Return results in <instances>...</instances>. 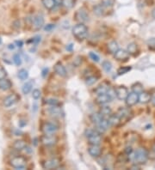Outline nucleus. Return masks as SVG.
I'll return each mask as SVG.
<instances>
[{"mask_svg": "<svg viewBox=\"0 0 155 170\" xmlns=\"http://www.w3.org/2000/svg\"><path fill=\"white\" fill-rule=\"evenodd\" d=\"M116 114L120 117L121 120H122L123 119L128 117V115H129V110L127 109V108H120Z\"/></svg>", "mask_w": 155, "mask_h": 170, "instance_id": "29", "label": "nucleus"}, {"mask_svg": "<svg viewBox=\"0 0 155 170\" xmlns=\"http://www.w3.org/2000/svg\"><path fill=\"white\" fill-rule=\"evenodd\" d=\"M151 100H152V98H151V96H150L149 93L142 91L141 93H140L139 94L140 103H141V104H147V103L150 102Z\"/></svg>", "mask_w": 155, "mask_h": 170, "instance_id": "20", "label": "nucleus"}, {"mask_svg": "<svg viewBox=\"0 0 155 170\" xmlns=\"http://www.w3.org/2000/svg\"><path fill=\"white\" fill-rule=\"evenodd\" d=\"M128 52L129 54H135L138 52V47L135 43H130L128 46Z\"/></svg>", "mask_w": 155, "mask_h": 170, "instance_id": "34", "label": "nucleus"}, {"mask_svg": "<svg viewBox=\"0 0 155 170\" xmlns=\"http://www.w3.org/2000/svg\"><path fill=\"white\" fill-rule=\"evenodd\" d=\"M115 91H116V96L117 97V99L122 100V101L126 100V98L128 97L129 94L128 89L125 86H119L115 90Z\"/></svg>", "mask_w": 155, "mask_h": 170, "instance_id": "12", "label": "nucleus"}, {"mask_svg": "<svg viewBox=\"0 0 155 170\" xmlns=\"http://www.w3.org/2000/svg\"><path fill=\"white\" fill-rule=\"evenodd\" d=\"M102 66H103V69L104 70V71L107 72V73L110 72L111 70H112V64H111L110 61H108V60L103 61V62L102 63Z\"/></svg>", "mask_w": 155, "mask_h": 170, "instance_id": "33", "label": "nucleus"}, {"mask_svg": "<svg viewBox=\"0 0 155 170\" xmlns=\"http://www.w3.org/2000/svg\"><path fill=\"white\" fill-rule=\"evenodd\" d=\"M110 88L109 85L106 84V83H102V84L98 85L96 87L94 92H95V94L98 96V95H103V94H107L108 92L110 91Z\"/></svg>", "mask_w": 155, "mask_h": 170, "instance_id": "19", "label": "nucleus"}, {"mask_svg": "<svg viewBox=\"0 0 155 170\" xmlns=\"http://www.w3.org/2000/svg\"><path fill=\"white\" fill-rule=\"evenodd\" d=\"M115 58L118 61H126L129 57V53L128 51L124 50V49H119L116 53L114 54Z\"/></svg>", "mask_w": 155, "mask_h": 170, "instance_id": "16", "label": "nucleus"}, {"mask_svg": "<svg viewBox=\"0 0 155 170\" xmlns=\"http://www.w3.org/2000/svg\"><path fill=\"white\" fill-rule=\"evenodd\" d=\"M139 102V94L135 92H131L128 94V97L126 98V104L128 106H133Z\"/></svg>", "mask_w": 155, "mask_h": 170, "instance_id": "10", "label": "nucleus"}, {"mask_svg": "<svg viewBox=\"0 0 155 170\" xmlns=\"http://www.w3.org/2000/svg\"><path fill=\"white\" fill-rule=\"evenodd\" d=\"M75 5V0H61V5L66 9H72Z\"/></svg>", "mask_w": 155, "mask_h": 170, "instance_id": "30", "label": "nucleus"}, {"mask_svg": "<svg viewBox=\"0 0 155 170\" xmlns=\"http://www.w3.org/2000/svg\"><path fill=\"white\" fill-rule=\"evenodd\" d=\"M147 159H148V153H147V149L144 148H139L135 150L134 153H133L132 161L134 162L135 164H144L147 162Z\"/></svg>", "mask_w": 155, "mask_h": 170, "instance_id": "2", "label": "nucleus"}, {"mask_svg": "<svg viewBox=\"0 0 155 170\" xmlns=\"http://www.w3.org/2000/svg\"><path fill=\"white\" fill-rule=\"evenodd\" d=\"M54 28H55V25H54V24H47L46 26L44 27V29H45V31H47V32H50V31H52V30L54 29Z\"/></svg>", "mask_w": 155, "mask_h": 170, "instance_id": "44", "label": "nucleus"}, {"mask_svg": "<svg viewBox=\"0 0 155 170\" xmlns=\"http://www.w3.org/2000/svg\"><path fill=\"white\" fill-rule=\"evenodd\" d=\"M11 165L16 169H25L26 159L23 156H15L11 160Z\"/></svg>", "mask_w": 155, "mask_h": 170, "instance_id": "4", "label": "nucleus"}, {"mask_svg": "<svg viewBox=\"0 0 155 170\" xmlns=\"http://www.w3.org/2000/svg\"><path fill=\"white\" fill-rule=\"evenodd\" d=\"M119 49H120L119 48V45L115 41H110V42L108 44V51L110 52V53H111V54H115Z\"/></svg>", "mask_w": 155, "mask_h": 170, "instance_id": "26", "label": "nucleus"}, {"mask_svg": "<svg viewBox=\"0 0 155 170\" xmlns=\"http://www.w3.org/2000/svg\"><path fill=\"white\" fill-rule=\"evenodd\" d=\"M75 18H76L77 21H79L80 23H84V22H86V21L89 20V15H88L87 11L84 8H81L76 12Z\"/></svg>", "mask_w": 155, "mask_h": 170, "instance_id": "9", "label": "nucleus"}, {"mask_svg": "<svg viewBox=\"0 0 155 170\" xmlns=\"http://www.w3.org/2000/svg\"><path fill=\"white\" fill-rule=\"evenodd\" d=\"M41 142L45 146H53L56 144L57 138L54 135H44L41 138Z\"/></svg>", "mask_w": 155, "mask_h": 170, "instance_id": "11", "label": "nucleus"}, {"mask_svg": "<svg viewBox=\"0 0 155 170\" xmlns=\"http://www.w3.org/2000/svg\"><path fill=\"white\" fill-rule=\"evenodd\" d=\"M147 44H148L149 47L153 48V49H155V38H151L150 40H148Z\"/></svg>", "mask_w": 155, "mask_h": 170, "instance_id": "45", "label": "nucleus"}, {"mask_svg": "<svg viewBox=\"0 0 155 170\" xmlns=\"http://www.w3.org/2000/svg\"><path fill=\"white\" fill-rule=\"evenodd\" d=\"M41 95H42V93H41V91L39 90H33L32 97L34 99L38 100V99L41 97Z\"/></svg>", "mask_w": 155, "mask_h": 170, "instance_id": "42", "label": "nucleus"}, {"mask_svg": "<svg viewBox=\"0 0 155 170\" xmlns=\"http://www.w3.org/2000/svg\"><path fill=\"white\" fill-rule=\"evenodd\" d=\"M2 44V39H1V37H0V45Z\"/></svg>", "mask_w": 155, "mask_h": 170, "instance_id": "54", "label": "nucleus"}, {"mask_svg": "<svg viewBox=\"0 0 155 170\" xmlns=\"http://www.w3.org/2000/svg\"><path fill=\"white\" fill-rule=\"evenodd\" d=\"M17 101H18V96H16V94H11L4 99L3 104L5 107H10V106H13Z\"/></svg>", "mask_w": 155, "mask_h": 170, "instance_id": "14", "label": "nucleus"}, {"mask_svg": "<svg viewBox=\"0 0 155 170\" xmlns=\"http://www.w3.org/2000/svg\"><path fill=\"white\" fill-rule=\"evenodd\" d=\"M89 56H90V58H91L94 62H96V63H97V62L100 61V58H99V56H98L96 53H93V52H91V53H89Z\"/></svg>", "mask_w": 155, "mask_h": 170, "instance_id": "40", "label": "nucleus"}, {"mask_svg": "<svg viewBox=\"0 0 155 170\" xmlns=\"http://www.w3.org/2000/svg\"><path fill=\"white\" fill-rule=\"evenodd\" d=\"M60 165V161L58 158H51L43 162L42 168L45 169H55Z\"/></svg>", "mask_w": 155, "mask_h": 170, "instance_id": "5", "label": "nucleus"}, {"mask_svg": "<svg viewBox=\"0 0 155 170\" xmlns=\"http://www.w3.org/2000/svg\"><path fill=\"white\" fill-rule=\"evenodd\" d=\"M55 2H56L57 5H61V0H55Z\"/></svg>", "mask_w": 155, "mask_h": 170, "instance_id": "52", "label": "nucleus"}, {"mask_svg": "<svg viewBox=\"0 0 155 170\" xmlns=\"http://www.w3.org/2000/svg\"><path fill=\"white\" fill-rule=\"evenodd\" d=\"M88 153L90 154L91 157L98 158L102 155V149L99 145H91L88 148Z\"/></svg>", "mask_w": 155, "mask_h": 170, "instance_id": "15", "label": "nucleus"}, {"mask_svg": "<svg viewBox=\"0 0 155 170\" xmlns=\"http://www.w3.org/2000/svg\"><path fill=\"white\" fill-rule=\"evenodd\" d=\"M103 119H104V118L99 113H92L91 115V120L92 121V123H94L95 125L97 124L98 122H100Z\"/></svg>", "mask_w": 155, "mask_h": 170, "instance_id": "31", "label": "nucleus"}, {"mask_svg": "<svg viewBox=\"0 0 155 170\" xmlns=\"http://www.w3.org/2000/svg\"><path fill=\"white\" fill-rule=\"evenodd\" d=\"M132 90L135 93H141L142 91H143V85L141 84V83H134L133 86H132Z\"/></svg>", "mask_w": 155, "mask_h": 170, "instance_id": "36", "label": "nucleus"}, {"mask_svg": "<svg viewBox=\"0 0 155 170\" xmlns=\"http://www.w3.org/2000/svg\"><path fill=\"white\" fill-rule=\"evenodd\" d=\"M85 135L90 145H100L102 142L101 134L97 132L96 129H86Z\"/></svg>", "mask_w": 155, "mask_h": 170, "instance_id": "1", "label": "nucleus"}, {"mask_svg": "<svg viewBox=\"0 0 155 170\" xmlns=\"http://www.w3.org/2000/svg\"><path fill=\"white\" fill-rule=\"evenodd\" d=\"M17 77H18L19 79L26 80L29 77V72H28L27 70L21 69L17 73Z\"/></svg>", "mask_w": 155, "mask_h": 170, "instance_id": "32", "label": "nucleus"}, {"mask_svg": "<svg viewBox=\"0 0 155 170\" xmlns=\"http://www.w3.org/2000/svg\"><path fill=\"white\" fill-rule=\"evenodd\" d=\"M42 2L43 6L47 10H48V11L54 10V8H55V6L57 5L55 0H42Z\"/></svg>", "mask_w": 155, "mask_h": 170, "instance_id": "25", "label": "nucleus"}, {"mask_svg": "<svg viewBox=\"0 0 155 170\" xmlns=\"http://www.w3.org/2000/svg\"><path fill=\"white\" fill-rule=\"evenodd\" d=\"M99 113H100V114H101L102 116H103V118H106V119H108V118L111 115V113H112V110H111V108H110V106L103 105V106H102L101 108H100V110H99Z\"/></svg>", "mask_w": 155, "mask_h": 170, "instance_id": "22", "label": "nucleus"}, {"mask_svg": "<svg viewBox=\"0 0 155 170\" xmlns=\"http://www.w3.org/2000/svg\"><path fill=\"white\" fill-rule=\"evenodd\" d=\"M72 34L77 40L84 41L88 35V28L84 23H79L72 28Z\"/></svg>", "mask_w": 155, "mask_h": 170, "instance_id": "3", "label": "nucleus"}, {"mask_svg": "<svg viewBox=\"0 0 155 170\" xmlns=\"http://www.w3.org/2000/svg\"><path fill=\"white\" fill-rule=\"evenodd\" d=\"M104 6L103 5H96L94 8H93V11H94V13L96 14V16H102V15H103V13H104Z\"/></svg>", "mask_w": 155, "mask_h": 170, "instance_id": "28", "label": "nucleus"}, {"mask_svg": "<svg viewBox=\"0 0 155 170\" xmlns=\"http://www.w3.org/2000/svg\"><path fill=\"white\" fill-rule=\"evenodd\" d=\"M54 69L55 73L58 75V76H59V77H66V75H67L66 70L65 66L61 63L55 64Z\"/></svg>", "mask_w": 155, "mask_h": 170, "instance_id": "18", "label": "nucleus"}, {"mask_svg": "<svg viewBox=\"0 0 155 170\" xmlns=\"http://www.w3.org/2000/svg\"><path fill=\"white\" fill-rule=\"evenodd\" d=\"M114 2H115V0H103L102 5L104 6L105 8L112 7L113 5H114Z\"/></svg>", "mask_w": 155, "mask_h": 170, "instance_id": "39", "label": "nucleus"}, {"mask_svg": "<svg viewBox=\"0 0 155 170\" xmlns=\"http://www.w3.org/2000/svg\"><path fill=\"white\" fill-rule=\"evenodd\" d=\"M96 77H89L87 79H86V83L87 85H93L96 82Z\"/></svg>", "mask_w": 155, "mask_h": 170, "instance_id": "41", "label": "nucleus"}, {"mask_svg": "<svg viewBox=\"0 0 155 170\" xmlns=\"http://www.w3.org/2000/svg\"><path fill=\"white\" fill-rule=\"evenodd\" d=\"M151 102H152V104L155 106V96H153V98H152V100H151Z\"/></svg>", "mask_w": 155, "mask_h": 170, "instance_id": "49", "label": "nucleus"}, {"mask_svg": "<svg viewBox=\"0 0 155 170\" xmlns=\"http://www.w3.org/2000/svg\"><path fill=\"white\" fill-rule=\"evenodd\" d=\"M12 87V83L9 79H4L0 80V90L2 91H7Z\"/></svg>", "mask_w": 155, "mask_h": 170, "instance_id": "21", "label": "nucleus"}, {"mask_svg": "<svg viewBox=\"0 0 155 170\" xmlns=\"http://www.w3.org/2000/svg\"><path fill=\"white\" fill-rule=\"evenodd\" d=\"M33 85H34V81L30 80V81H28L26 83L22 85V92L24 94V95H28L30 91L32 90Z\"/></svg>", "mask_w": 155, "mask_h": 170, "instance_id": "24", "label": "nucleus"}, {"mask_svg": "<svg viewBox=\"0 0 155 170\" xmlns=\"http://www.w3.org/2000/svg\"><path fill=\"white\" fill-rule=\"evenodd\" d=\"M48 113L54 118H59L62 115V110L59 106H51L48 109Z\"/></svg>", "mask_w": 155, "mask_h": 170, "instance_id": "17", "label": "nucleus"}, {"mask_svg": "<svg viewBox=\"0 0 155 170\" xmlns=\"http://www.w3.org/2000/svg\"><path fill=\"white\" fill-rule=\"evenodd\" d=\"M108 119H109V122L110 124V126H117L118 124L122 121L117 114H115V115L111 114L110 117L108 118Z\"/></svg>", "mask_w": 155, "mask_h": 170, "instance_id": "27", "label": "nucleus"}, {"mask_svg": "<svg viewBox=\"0 0 155 170\" xmlns=\"http://www.w3.org/2000/svg\"><path fill=\"white\" fill-rule=\"evenodd\" d=\"M152 16L155 19V8L153 10V11H152Z\"/></svg>", "mask_w": 155, "mask_h": 170, "instance_id": "50", "label": "nucleus"}, {"mask_svg": "<svg viewBox=\"0 0 155 170\" xmlns=\"http://www.w3.org/2000/svg\"><path fill=\"white\" fill-rule=\"evenodd\" d=\"M45 103L49 106H59V101L55 98H48V99H46Z\"/></svg>", "mask_w": 155, "mask_h": 170, "instance_id": "35", "label": "nucleus"}, {"mask_svg": "<svg viewBox=\"0 0 155 170\" xmlns=\"http://www.w3.org/2000/svg\"><path fill=\"white\" fill-rule=\"evenodd\" d=\"M112 99V96H110L109 93H107V94H103V95H98V96H96V102L98 105L103 106V105L108 104Z\"/></svg>", "mask_w": 155, "mask_h": 170, "instance_id": "13", "label": "nucleus"}, {"mask_svg": "<svg viewBox=\"0 0 155 170\" xmlns=\"http://www.w3.org/2000/svg\"><path fill=\"white\" fill-rule=\"evenodd\" d=\"M42 131L46 135H54L58 131V126H56L54 123H45L42 126Z\"/></svg>", "mask_w": 155, "mask_h": 170, "instance_id": "6", "label": "nucleus"}, {"mask_svg": "<svg viewBox=\"0 0 155 170\" xmlns=\"http://www.w3.org/2000/svg\"><path fill=\"white\" fill-rule=\"evenodd\" d=\"M31 24L33 28L36 30L41 29L44 25V18L42 15H36L31 18Z\"/></svg>", "mask_w": 155, "mask_h": 170, "instance_id": "8", "label": "nucleus"}, {"mask_svg": "<svg viewBox=\"0 0 155 170\" xmlns=\"http://www.w3.org/2000/svg\"><path fill=\"white\" fill-rule=\"evenodd\" d=\"M8 47L10 48V49H14L15 47H14V45H13V44H11V45H9V47Z\"/></svg>", "mask_w": 155, "mask_h": 170, "instance_id": "51", "label": "nucleus"}, {"mask_svg": "<svg viewBox=\"0 0 155 170\" xmlns=\"http://www.w3.org/2000/svg\"><path fill=\"white\" fill-rule=\"evenodd\" d=\"M6 76H7V71L5 70V69L2 66H0V80L5 78Z\"/></svg>", "mask_w": 155, "mask_h": 170, "instance_id": "43", "label": "nucleus"}, {"mask_svg": "<svg viewBox=\"0 0 155 170\" xmlns=\"http://www.w3.org/2000/svg\"><path fill=\"white\" fill-rule=\"evenodd\" d=\"M110 126V124L109 122V119H106V118H104V119H102L100 122L96 124V128H95V129H96L97 132L102 134V133L105 132L108 129H109Z\"/></svg>", "mask_w": 155, "mask_h": 170, "instance_id": "7", "label": "nucleus"}, {"mask_svg": "<svg viewBox=\"0 0 155 170\" xmlns=\"http://www.w3.org/2000/svg\"><path fill=\"white\" fill-rule=\"evenodd\" d=\"M41 41V36H35L32 39V42L35 44H38Z\"/></svg>", "mask_w": 155, "mask_h": 170, "instance_id": "46", "label": "nucleus"}, {"mask_svg": "<svg viewBox=\"0 0 155 170\" xmlns=\"http://www.w3.org/2000/svg\"><path fill=\"white\" fill-rule=\"evenodd\" d=\"M17 45V47H22V45H23V42L22 41H16V42H15Z\"/></svg>", "mask_w": 155, "mask_h": 170, "instance_id": "47", "label": "nucleus"}, {"mask_svg": "<svg viewBox=\"0 0 155 170\" xmlns=\"http://www.w3.org/2000/svg\"><path fill=\"white\" fill-rule=\"evenodd\" d=\"M72 48H73V45H72V44H69V45L66 47V50H67V51H72Z\"/></svg>", "mask_w": 155, "mask_h": 170, "instance_id": "48", "label": "nucleus"}, {"mask_svg": "<svg viewBox=\"0 0 155 170\" xmlns=\"http://www.w3.org/2000/svg\"><path fill=\"white\" fill-rule=\"evenodd\" d=\"M132 69V67L131 66H124V67H121V68H119L117 70V74L118 75H123V74H126V73H128V71H130Z\"/></svg>", "mask_w": 155, "mask_h": 170, "instance_id": "37", "label": "nucleus"}, {"mask_svg": "<svg viewBox=\"0 0 155 170\" xmlns=\"http://www.w3.org/2000/svg\"><path fill=\"white\" fill-rule=\"evenodd\" d=\"M153 152L155 153V144H154V145H153Z\"/></svg>", "mask_w": 155, "mask_h": 170, "instance_id": "53", "label": "nucleus"}, {"mask_svg": "<svg viewBox=\"0 0 155 170\" xmlns=\"http://www.w3.org/2000/svg\"><path fill=\"white\" fill-rule=\"evenodd\" d=\"M13 62L15 63L16 65L17 66H19V65H21L22 64V58L21 56L18 54V53H16L14 56H13Z\"/></svg>", "mask_w": 155, "mask_h": 170, "instance_id": "38", "label": "nucleus"}, {"mask_svg": "<svg viewBox=\"0 0 155 170\" xmlns=\"http://www.w3.org/2000/svg\"><path fill=\"white\" fill-rule=\"evenodd\" d=\"M13 148L16 150L21 151L22 149H25L27 148V144L23 140H16V142L13 144Z\"/></svg>", "mask_w": 155, "mask_h": 170, "instance_id": "23", "label": "nucleus"}]
</instances>
